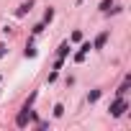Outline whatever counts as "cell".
Wrapping results in <instances>:
<instances>
[{
  "instance_id": "obj_1",
  "label": "cell",
  "mask_w": 131,
  "mask_h": 131,
  "mask_svg": "<svg viewBox=\"0 0 131 131\" xmlns=\"http://www.w3.org/2000/svg\"><path fill=\"white\" fill-rule=\"evenodd\" d=\"M28 118H34V111H31L28 105H23V113L16 118V123H18V126H26V123H28Z\"/></svg>"
},
{
  "instance_id": "obj_2",
  "label": "cell",
  "mask_w": 131,
  "mask_h": 131,
  "mask_svg": "<svg viewBox=\"0 0 131 131\" xmlns=\"http://www.w3.org/2000/svg\"><path fill=\"white\" fill-rule=\"evenodd\" d=\"M123 111H126V103H123V95H121V98H118V100L111 105V116H121Z\"/></svg>"
},
{
  "instance_id": "obj_3",
  "label": "cell",
  "mask_w": 131,
  "mask_h": 131,
  "mask_svg": "<svg viewBox=\"0 0 131 131\" xmlns=\"http://www.w3.org/2000/svg\"><path fill=\"white\" fill-rule=\"evenodd\" d=\"M90 49H93V46H90V41H85V44H82V49L75 54V62H82V59H85V54H88Z\"/></svg>"
},
{
  "instance_id": "obj_4",
  "label": "cell",
  "mask_w": 131,
  "mask_h": 131,
  "mask_svg": "<svg viewBox=\"0 0 131 131\" xmlns=\"http://www.w3.org/2000/svg\"><path fill=\"white\" fill-rule=\"evenodd\" d=\"M105 41H108V34L103 31V34H100V36L95 39V44H93V49H103V46H105Z\"/></svg>"
},
{
  "instance_id": "obj_5",
  "label": "cell",
  "mask_w": 131,
  "mask_h": 131,
  "mask_svg": "<svg viewBox=\"0 0 131 131\" xmlns=\"http://www.w3.org/2000/svg\"><path fill=\"white\" fill-rule=\"evenodd\" d=\"M67 54H70V44L64 41V44H62V46L57 49V59H64V57H67Z\"/></svg>"
},
{
  "instance_id": "obj_6",
  "label": "cell",
  "mask_w": 131,
  "mask_h": 131,
  "mask_svg": "<svg viewBox=\"0 0 131 131\" xmlns=\"http://www.w3.org/2000/svg\"><path fill=\"white\" fill-rule=\"evenodd\" d=\"M31 8H34V3H31V0H28V3H23V5H21V8H18V10H16V16H18V18H21V16H26V13H28V10H31Z\"/></svg>"
},
{
  "instance_id": "obj_7",
  "label": "cell",
  "mask_w": 131,
  "mask_h": 131,
  "mask_svg": "<svg viewBox=\"0 0 131 131\" xmlns=\"http://www.w3.org/2000/svg\"><path fill=\"white\" fill-rule=\"evenodd\" d=\"M111 5H113V0H103V3H100V10H103V13H108V10H111Z\"/></svg>"
},
{
  "instance_id": "obj_8",
  "label": "cell",
  "mask_w": 131,
  "mask_h": 131,
  "mask_svg": "<svg viewBox=\"0 0 131 131\" xmlns=\"http://www.w3.org/2000/svg\"><path fill=\"white\" fill-rule=\"evenodd\" d=\"M98 98H100V90H93V93H90V95H88V100H90V103H95V100H98Z\"/></svg>"
},
{
  "instance_id": "obj_9",
  "label": "cell",
  "mask_w": 131,
  "mask_h": 131,
  "mask_svg": "<svg viewBox=\"0 0 131 131\" xmlns=\"http://www.w3.org/2000/svg\"><path fill=\"white\" fill-rule=\"evenodd\" d=\"M51 18H54V8H49V10H46V16H44V23H49Z\"/></svg>"
},
{
  "instance_id": "obj_10",
  "label": "cell",
  "mask_w": 131,
  "mask_h": 131,
  "mask_svg": "<svg viewBox=\"0 0 131 131\" xmlns=\"http://www.w3.org/2000/svg\"><path fill=\"white\" fill-rule=\"evenodd\" d=\"M26 57H36V49H34V46H31V44H28V46H26Z\"/></svg>"
},
{
  "instance_id": "obj_11",
  "label": "cell",
  "mask_w": 131,
  "mask_h": 131,
  "mask_svg": "<svg viewBox=\"0 0 131 131\" xmlns=\"http://www.w3.org/2000/svg\"><path fill=\"white\" fill-rule=\"evenodd\" d=\"M62 113H64V108H62V105H54V116H57V118H59V116H62Z\"/></svg>"
},
{
  "instance_id": "obj_12",
  "label": "cell",
  "mask_w": 131,
  "mask_h": 131,
  "mask_svg": "<svg viewBox=\"0 0 131 131\" xmlns=\"http://www.w3.org/2000/svg\"><path fill=\"white\" fill-rule=\"evenodd\" d=\"M3 54H5V49H3V46H0V57H3Z\"/></svg>"
},
{
  "instance_id": "obj_13",
  "label": "cell",
  "mask_w": 131,
  "mask_h": 131,
  "mask_svg": "<svg viewBox=\"0 0 131 131\" xmlns=\"http://www.w3.org/2000/svg\"><path fill=\"white\" fill-rule=\"evenodd\" d=\"M80 3H82V0H77V5H80Z\"/></svg>"
}]
</instances>
